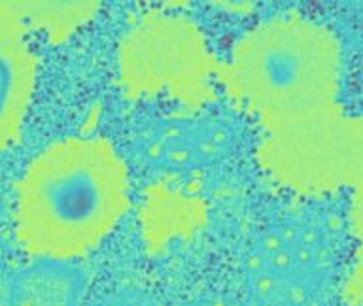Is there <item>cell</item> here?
Here are the masks:
<instances>
[{
  "mask_svg": "<svg viewBox=\"0 0 363 306\" xmlns=\"http://www.w3.org/2000/svg\"><path fill=\"white\" fill-rule=\"evenodd\" d=\"M339 68V45L328 28L284 17L252 30L218 74L272 135L333 112Z\"/></svg>",
  "mask_w": 363,
  "mask_h": 306,
  "instance_id": "7a4b0ae2",
  "label": "cell"
},
{
  "mask_svg": "<svg viewBox=\"0 0 363 306\" xmlns=\"http://www.w3.org/2000/svg\"><path fill=\"white\" fill-rule=\"evenodd\" d=\"M112 306H146L142 300L138 299H121V302H113Z\"/></svg>",
  "mask_w": 363,
  "mask_h": 306,
  "instance_id": "52a82bcc",
  "label": "cell"
},
{
  "mask_svg": "<svg viewBox=\"0 0 363 306\" xmlns=\"http://www.w3.org/2000/svg\"><path fill=\"white\" fill-rule=\"evenodd\" d=\"M231 146V127L220 118H169L144 129L136 149L147 166L186 174L216 163Z\"/></svg>",
  "mask_w": 363,
  "mask_h": 306,
  "instance_id": "277c9868",
  "label": "cell"
},
{
  "mask_svg": "<svg viewBox=\"0 0 363 306\" xmlns=\"http://www.w3.org/2000/svg\"><path fill=\"white\" fill-rule=\"evenodd\" d=\"M21 6L0 2V149L16 140L36 78Z\"/></svg>",
  "mask_w": 363,
  "mask_h": 306,
  "instance_id": "5b68a950",
  "label": "cell"
},
{
  "mask_svg": "<svg viewBox=\"0 0 363 306\" xmlns=\"http://www.w3.org/2000/svg\"><path fill=\"white\" fill-rule=\"evenodd\" d=\"M191 306H216V305H191Z\"/></svg>",
  "mask_w": 363,
  "mask_h": 306,
  "instance_id": "ba28073f",
  "label": "cell"
},
{
  "mask_svg": "<svg viewBox=\"0 0 363 306\" xmlns=\"http://www.w3.org/2000/svg\"><path fill=\"white\" fill-rule=\"evenodd\" d=\"M356 187V203H354V229L359 238V259H357V271L354 283L357 288V295H363V174L354 183Z\"/></svg>",
  "mask_w": 363,
  "mask_h": 306,
  "instance_id": "8992f818",
  "label": "cell"
},
{
  "mask_svg": "<svg viewBox=\"0 0 363 306\" xmlns=\"http://www.w3.org/2000/svg\"><path fill=\"white\" fill-rule=\"evenodd\" d=\"M130 51H135L130 62L138 72L135 84L146 89L167 85L169 91L191 95L197 91L195 84L199 87L216 68L210 64L199 34L178 19H161L135 33Z\"/></svg>",
  "mask_w": 363,
  "mask_h": 306,
  "instance_id": "3957f363",
  "label": "cell"
},
{
  "mask_svg": "<svg viewBox=\"0 0 363 306\" xmlns=\"http://www.w3.org/2000/svg\"><path fill=\"white\" fill-rule=\"evenodd\" d=\"M127 206V172L101 138H70L34 159L19 183V231L40 254L72 257L106 234Z\"/></svg>",
  "mask_w": 363,
  "mask_h": 306,
  "instance_id": "6da1fadb",
  "label": "cell"
}]
</instances>
